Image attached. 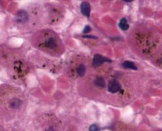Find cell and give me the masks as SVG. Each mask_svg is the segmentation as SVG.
I'll return each mask as SVG.
<instances>
[{"label": "cell", "mask_w": 162, "mask_h": 131, "mask_svg": "<svg viewBox=\"0 0 162 131\" xmlns=\"http://www.w3.org/2000/svg\"><path fill=\"white\" fill-rule=\"evenodd\" d=\"M111 61V60L108 59L107 58H105L104 57L102 56L100 54H95L94 55V57L92 61V65L95 67H99L101 64L104 63L105 62L110 63Z\"/></svg>", "instance_id": "1"}, {"label": "cell", "mask_w": 162, "mask_h": 131, "mask_svg": "<svg viewBox=\"0 0 162 131\" xmlns=\"http://www.w3.org/2000/svg\"><path fill=\"white\" fill-rule=\"evenodd\" d=\"M120 84L116 80H112L109 83L108 85V91L111 93H117L121 90Z\"/></svg>", "instance_id": "2"}, {"label": "cell", "mask_w": 162, "mask_h": 131, "mask_svg": "<svg viewBox=\"0 0 162 131\" xmlns=\"http://www.w3.org/2000/svg\"><path fill=\"white\" fill-rule=\"evenodd\" d=\"M28 14L24 10L19 11L16 15V20L17 22H26L28 21Z\"/></svg>", "instance_id": "3"}, {"label": "cell", "mask_w": 162, "mask_h": 131, "mask_svg": "<svg viewBox=\"0 0 162 131\" xmlns=\"http://www.w3.org/2000/svg\"><path fill=\"white\" fill-rule=\"evenodd\" d=\"M80 9L81 13L86 17L89 18L90 17V11H91V8L89 3L87 2H83L80 5Z\"/></svg>", "instance_id": "4"}, {"label": "cell", "mask_w": 162, "mask_h": 131, "mask_svg": "<svg viewBox=\"0 0 162 131\" xmlns=\"http://www.w3.org/2000/svg\"><path fill=\"white\" fill-rule=\"evenodd\" d=\"M22 103V101L18 98L12 99L10 101V107L13 109H19L21 107Z\"/></svg>", "instance_id": "5"}, {"label": "cell", "mask_w": 162, "mask_h": 131, "mask_svg": "<svg viewBox=\"0 0 162 131\" xmlns=\"http://www.w3.org/2000/svg\"><path fill=\"white\" fill-rule=\"evenodd\" d=\"M45 45L47 48H49V49H54L57 47V43L56 42V40L54 38L50 37L45 40Z\"/></svg>", "instance_id": "6"}, {"label": "cell", "mask_w": 162, "mask_h": 131, "mask_svg": "<svg viewBox=\"0 0 162 131\" xmlns=\"http://www.w3.org/2000/svg\"><path fill=\"white\" fill-rule=\"evenodd\" d=\"M118 26L122 31H127L128 29L130 27L128 23L127 22V19L126 18L121 19L119 22Z\"/></svg>", "instance_id": "7"}, {"label": "cell", "mask_w": 162, "mask_h": 131, "mask_svg": "<svg viewBox=\"0 0 162 131\" xmlns=\"http://www.w3.org/2000/svg\"><path fill=\"white\" fill-rule=\"evenodd\" d=\"M122 66L126 69H130L134 70H137V67L135 65V64H134V63L129 61H125L122 64Z\"/></svg>", "instance_id": "8"}, {"label": "cell", "mask_w": 162, "mask_h": 131, "mask_svg": "<svg viewBox=\"0 0 162 131\" xmlns=\"http://www.w3.org/2000/svg\"><path fill=\"white\" fill-rule=\"evenodd\" d=\"M86 72V67L84 65L80 64L77 69V73L80 77H83Z\"/></svg>", "instance_id": "9"}, {"label": "cell", "mask_w": 162, "mask_h": 131, "mask_svg": "<svg viewBox=\"0 0 162 131\" xmlns=\"http://www.w3.org/2000/svg\"><path fill=\"white\" fill-rule=\"evenodd\" d=\"M95 84L97 86L101 87H105V81L101 77H98L95 80Z\"/></svg>", "instance_id": "10"}, {"label": "cell", "mask_w": 162, "mask_h": 131, "mask_svg": "<svg viewBox=\"0 0 162 131\" xmlns=\"http://www.w3.org/2000/svg\"><path fill=\"white\" fill-rule=\"evenodd\" d=\"M99 130V127L96 125H91L89 127V131H98Z\"/></svg>", "instance_id": "11"}, {"label": "cell", "mask_w": 162, "mask_h": 131, "mask_svg": "<svg viewBox=\"0 0 162 131\" xmlns=\"http://www.w3.org/2000/svg\"><path fill=\"white\" fill-rule=\"evenodd\" d=\"M90 31H91V28L90 27V26H85V27L84 28V29L83 30V33H88Z\"/></svg>", "instance_id": "12"}, {"label": "cell", "mask_w": 162, "mask_h": 131, "mask_svg": "<svg viewBox=\"0 0 162 131\" xmlns=\"http://www.w3.org/2000/svg\"><path fill=\"white\" fill-rule=\"evenodd\" d=\"M83 37H84V38H96V37H95V36H94V35H84V36H83Z\"/></svg>", "instance_id": "13"}, {"label": "cell", "mask_w": 162, "mask_h": 131, "mask_svg": "<svg viewBox=\"0 0 162 131\" xmlns=\"http://www.w3.org/2000/svg\"><path fill=\"white\" fill-rule=\"evenodd\" d=\"M123 1H124L125 2H130L133 1L134 0H123Z\"/></svg>", "instance_id": "14"}]
</instances>
